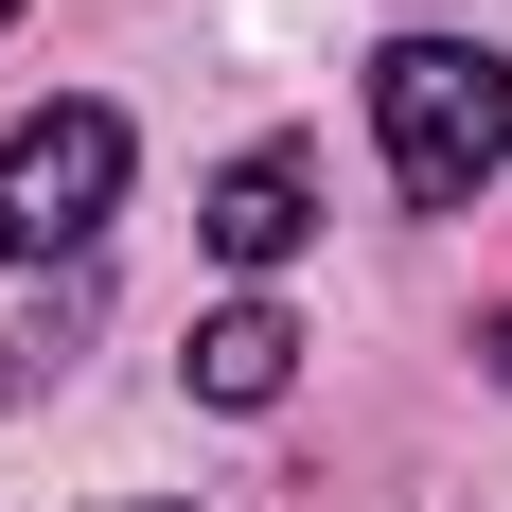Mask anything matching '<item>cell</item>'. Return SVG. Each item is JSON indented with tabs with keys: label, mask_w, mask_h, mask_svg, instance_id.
Instances as JSON below:
<instances>
[{
	"label": "cell",
	"mask_w": 512,
	"mask_h": 512,
	"mask_svg": "<svg viewBox=\"0 0 512 512\" xmlns=\"http://www.w3.org/2000/svg\"><path fill=\"white\" fill-rule=\"evenodd\" d=\"M371 142H389L407 212L495 195V159H512V53H477V36H389V53H371Z\"/></svg>",
	"instance_id": "cell-1"
},
{
	"label": "cell",
	"mask_w": 512,
	"mask_h": 512,
	"mask_svg": "<svg viewBox=\"0 0 512 512\" xmlns=\"http://www.w3.org/2000/svg\"><path fill=\"white\" fill-rule=\"evenodd\" d=\"M18 18H36V0H0V36H18Z\"/></svg>",
	"instance_id": "cell-7"
},
{
	"label": "cell",
	"mask_w": 512,
	"mask_h": 512,
	"mask_svg": "<svg viewBox=\"0 0 512 512\" xmlns=\"http://www.w3.org/2000/svg\"><path fill=\"white\" fill-rule=\"evenodd\" d=\"M477 371H495V389H512V301H495V318H477Z\"/></svg>",
	"instance_id": "cell-6"
},
{
	"label": "cell",
	"mask_w": 512,
	"mask_h": 512,
	"mask_svg": "<svg viewBox=\"0 0 512 512\" xmlns=\"http://www.w3.org/2000/svg\"><path fill=\"white\" fill-rule=\"evenodd\" d=\"M301 389V318L283 301H212L195 318V407H283Z\"/></svg>",
	"instance_id": "cell-4"
},
{
	"label": "cell",
	"mask_w": 512,
	"mask_h": 512,
	"mask_svg": "<svg viewBox=\"0 0 512 512\" xmlns=\"http://www.w3.org/2000/svg\"><path fill=\"white\" fill-rule=\"evenodd\" d=\"M71 336H89V283H71V301H53V318H18V354H0V389H18V407H36L53 371H71Z\"/></svg>",
	"instance_id": "cell-5"
},
{
	"label": "cell",
	"mask_w": 512,
	"mask_h": 512,
	"mask_svg": "<svg viewBox=\"0 0 512 512\" xmlns=\"http://www.w3.org/2000/svg\"><path fill=\"white\" fill-rule=\"evenodd\" d=\"M195 230H212V265H248V283H265V265H301V230H318V159H301V142H248V159L195 195Z\"/></svg>",
	"instance_id": "cell-3"
},
{
	"label": "cell",
	"mask_w": 512,
	"mask_h": 512,
	"mask_svg": "<svg viewBox=\"0 0 512 512\" xmlns=\"http://www.w3.org/2000/svg\"><path fill=\"white\" fill-rule=\"evenodd\" d=\"M124 212V106H36L0 142V248L18 265H89Z\"/></svg>",
	"instance_id": "cell-2"
}]
</instances>
